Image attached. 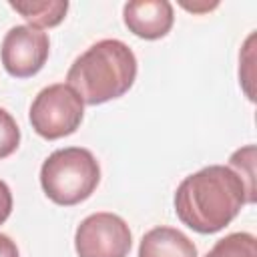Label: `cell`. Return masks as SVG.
Masks as SVG:
<instances>
[{"instance_id": "cell-1", "label": "cell", "mask_w": 257, "mask_h": 257, "mask_svg": "<svg viewBox=\"0 0 257 257\" xmlns=\"http://www.w3.org/2000/svg\"><path fill=\"white\" fill-rule=\"evenodd\" d=\"M249 203L239 175L223 165H209L185 177L175 193V213L189 229L211 235L227 227Z\"/></svg>"}, {"instance_id": "cell-2", "label": "cell", "mask_w": 257, "mask_h": 257, "mask_svg": "<svg viewBox=\"0 0 257 257\" xmlns=\"http://www.w3.org/2000/svg\"><path fill=\"white\" fill-rule=\"evenodd\" d=\"M137 78L135 52L116 38H104L86 48L68 68L66 84L84 104H102L122 96Z\"/></svg>"}, {"instance_id": "cell-3", "label": "cell", "mask_w": 257, "mask_h": 257, "mask_svg": "<svg viewBox=\"0 0 257 257\" xmlns=\"http://www.w3.org/2000/svg\"><path fill=\"white\" fill-rule=\"evenodd\" d=\"M100 181V167L94 155L82 147H66L48 155L40 167L44 195L62 207L88 199Z\"/></svg>"}, {"instance_id": "cell-4", "label": "cell", "mask_w": 257, "mask_h": 257, "mask_svg": "<svg viewBox=\"0 0 257 257\" xmlns=\"http://www.w3.org/2000/svg\"><path fill=\"white\" fill-rule=\"evenodd\" d=\"M84 116V102L64 82L42 88L30 104V124L46 141L72 135Z\"/></svg>"}, {"instance_id": "cell-5", "label": "cell", "mask_w": 257, "mask_h": 257, "mask_svg": "<svg viewBox=\"0 0 257 257\" xmlns=\"http://www.w3.org/2000/svg\"><path fill=\"white\" fill-rule=\"evenodd\" d=\"M133 235L122 217L114 213L88 215L74 233V249L78 257H126Z\"/></svg>"}, {"instance_id": "cell-6", "label": "cell", "mask_w": 257, "mask_h": 257, "mask_svg": "<svg viewBox=\"0 0 257 257\" xmlns=\"http://www.w3.org/2000/svg\"><path fill=\"white\" fill-rule=\"evenodd\" d=\"M50 52L48 34L28 24L12 26L0 48V58L6 72L14 78L34 76L46 62Z\"/></svg>"}, {"instance_id": "cell-7", "label": "cell", "mask_w": 257, "mask_h": 257, "mask_svg": "<svg viewBox=\"0 0 257 257\" xmlns=\"http://www.w3.org/2000/svg\"><path fill=\"white\" fill-rule=\"evenodd\" d=\"M122 20L135 36L145 40H157L173 28V4L167 0L126 2L122 8Z\"/></svg>"}, {"instance_id": "cell-8", "label": "cell", "mask_w": 257, "mask_h": 257, "mask_svg": "<svg viewBox=\"0 0 257 257\" xmlns=\"http://www.w3.org/2000/svg\"><path fill=\"white\" fill-rule=\"evenodd\" d=\"M139 257H197V247L179 229L155 227L143 235Z\"/></svg>"}, {"instance_id": "cell-9", "label": "cell", "mask_w": 257, "mask_h": 257, "mask_svg": "<svg viewBox=\"0 0 257 257\" xmlns=\"http://www.w3.org/2000/svg\"><path fill=\"white\" fill-rule=\"evenodd\" d=\"M12 10H16L32 28H52L58 26L68 10L66 0H10Z\"/></svg>"}, {"instance_id": "cell-10", "label": "cell", "mask_w": 257, "mask_h": 257, "mask_svg": "<svg viewBox=\"0 0 257 257\" xmlns=\"http://www.w3.org/2000/svg\"><path fill=\"white\" fill-rule=\"evenodd\" d=\"M205 257H257V239L251 233H231L219 239Z\"/></svg>"}, {"instance_id": "cell-11", "label": "cell", "mask_w": 257, "mask_h": 257, "mask_svg": "<svg viewBox=\"0 0 257 257\" xmlns=\"http://www.w3.org/2000/svg\"><path fill=\"white\" fill-rule=\"evenodd\" d=\"M229 169H233L243 181L249 195V203H255V147L247 145L235 151L229 159Z\"/></svg>"}, {"instance_id": "cell-12", "label": "cell", "mask_w": 257, "mask_h": 257, "mask_svg": "<svg viewBox=\"0 0 257 257\" xmlns=\"http://www.w3.org/2000/svg\"><path fill=\"white\" fill-rule=\"evenodd\" d=\"M20 145V128L14 116L0 108V159L10 157Z\"/></svg>"}, {"instance_id": "cell-13", "label": "cell", "mask_w": 257, "mask_h": 257, "mask_svg": "<svg viewBox=\"0 0 257 257\" xmlns=\"http://www.w3.org/2000/svg\"><path fill=\"white\" fill-rule=\"evenodd\" d=\"M12 213V193L10 187L0 179V225L10 217Z\"/></svg>"}, {"instance_id": "cell-14", "label": "cell", "mask_w": 257, "mask_h": 257, "mask_svg": "<svg viewBox=\"0 0 257 257\" xmlns=\"http://www.w3.org/2000/svg\"><path fill=\"white\" fill-rule=\"evenodd\" d=\"M0 257H20L16 243L4 233H0Z\"/></svg>"}]
</instances>
